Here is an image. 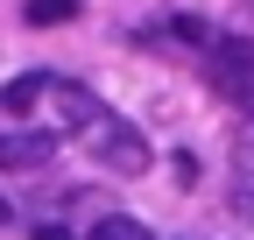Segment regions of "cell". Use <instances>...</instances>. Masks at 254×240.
I'll list each match as a JSON object with an SVG mask.
<instances>
[{
    "label": "cell",
    "instance_id": "obj_1",
    "mask_svg": "<svg viewBox=\"0 0 254 240\" xmlns=\"http://www.w3.org/2000/svg\"><path fill=\"white\" fill-rule=\"evenodd\" d=\"M205 71H212L219 92L240 106V120H254V43H247V36H212Z\"/></svg>",
    "mask_w": 254,
    "mask_h": 240
},
{
    "label": "cell",
    "instance_id": "obj_2",
    "mask_svg": "<svg viewBox=\"0 0 254 240\" xmlns=\"http://www.w3.org/2000/svg\"><path fill=\"white\" fill-rule=\"evenodd\" d=\"M78 141H85L106 170H120V177H141V170H148V141H141V127H127V120H113V113H99Z\"/></svg>",
    "mask_w": 254,
    "mask_h": 240
},
{
    "label": "cell",
    "instance_id": "obj_3",
    "mask_svg": "<svg viewBox=\"0 0 254 240\" xmlns=\"http://www.w3.org/2000/svg\"><path fill=\"white\" fill-rule=\"evenodd\" d=\"M50 99H57V120H64V141H78L92 120H99L106 106L85 92V85H71V78H50Z\"/></svg>",
    "mask_w": 254,
    "mask_h": 240
},
{
    "label": "cell",
    "instance_id": "obj_4",
    "mask_svg": "<svg viewBox=\"0 0 254 240\" xmlns=\"http://www.w3.org/2000/svg\"><path fill=\"white\" fill-rule=\"evenodd\" d=\"M57 156V134H0V170H43Z\"/></svg>",
    "mask_w": 254,
    "mask_h": 240
},
{
    "label": "cell",
    "instance_id": "obj_5",
    "mask_svg": "<svg viewBox=\"0 0 254 240\" xmlns=\"http://www.w3.org/2000/svg\"><path fill=\"white\" fill-rule=\"evenodd\" d=\"M233 205L254 212V120L233 127Z\"/></svg>",
    "mask_w": 254,
    "mask_h": 240
},
{
    "label": "cell",
    "instance_id": "obj_6",
    "mask_svg": "<svg viewBox=\"0 0 254 240\" xmlns=\"http://www.w3.org/2000/svg\"><path fill=\"white\" fill-rule=\"evenodd\" d=\"M43 92H50V78H43V71H21V78H7V85H0V106H7V113H28Z\"/></svg>",
    "mask_w": 254,
    "mask_h": 240
},
{
    "label": "cell",
    "instance_id": "obj_7",
    "mask_svg": "<svg viewBox=\"0 0 254 240\" xmlns=\"http://www.w3.org/2000/svg\"><path fill=\"white\" fill-rule=\"evenodd\" d=\"M163 43H177V50H190V57H205V50H212V28L190 21V14H177V21H163Z\"/></svg>",
    "mask_w": 254,
    "mask_h": 240
},
{
    "label": "cell",
    "instance_id": "obj_8",
    "mask_svg": "<svg viewBox=\"0 0 254 240\" xmlns=\"http://www.w3.org/2000/svg\"><path fill=\"white\" fill-rule=\"evenodd\" d=\"M92 240H148V226H141V219H127V212H113V219L92 226Z\"/></svg>",
    "mask_w": 254,
    "mask_h": 240
},
{
    "label": "cell",
    "instance_id": "obj_9",
    "mask_svg": "<svg viewBox=\"0 0 254 240\" xmlns=\"http://www.w3.org/2000/svg\"><path fill=\"white\" fill-rule=\"evenodd\" d=\"M78 0H28V28H50V21H71Z\"/></svg>",
    "mask_w": 254,
    "mask_h": 240
},
{
    "label": "cell",
    "instance_id": "obj_10",
    "mask_svg": "<svg viewBox=\"0 0 254 240\" xmlns=\"http://www.w3.org/2000/svg\"><path fill=\"white\" fill-rule=\"evenodd\" d=\"M36 240H71V233H64V226H36Z\"/></svg>",
    "mask_w": 254,
    "mask_h": 240
},
{
    "label": "cell",
    "instance_id": "obj_11",
    "mask_svg": "<svg viewBox=\"0 0 254 240\" xmlns=\"http://www.w3.org/2000/svg\"><path fill=\"white\" fill-rule=\"evenodd\" d=\"M7 219H14V198H0V226H7Z\"/></svg>",
    "mask_w": 254,
    "mask_h": 240
}]
</instances>
